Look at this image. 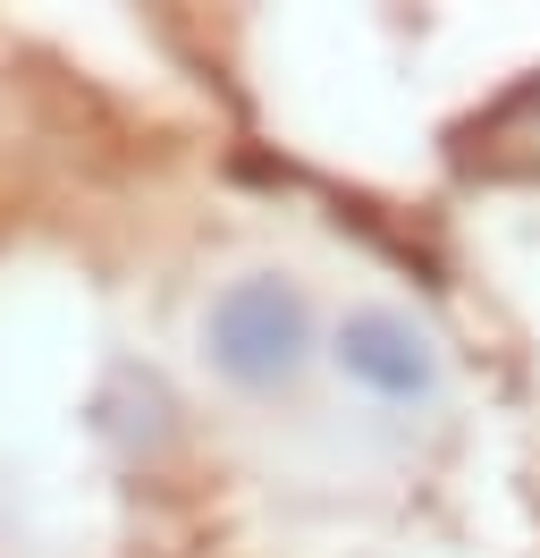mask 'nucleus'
I'll list each match as a JSON object with an SVG mask.
<instances>
[{
	"label": "nucleus",
	"mask_w": 540,
	"mask_h": 558,
	"mask_svg": "<svg viewBox=\"0 0 540 558\" xmlns=\"http://www.w3.org/2000/svg\"><path fill=\"white\" fill-rule=\"evenodd\" d=\"M338 364H346V381H364L371 398H389V407H414V398L439 389L431 339L405 314H389V305H355V314L338 322Z\"/></svg>",
	"instance_id": "nucleus-2"
},
{
	"label": "nucleus",
	"mask_w": 540,
	"mask_h": 558,
	"mask_svg": "<svg viewBox=\"0 0 540 558\" xmlns=\"http://www.w3.org/2000/svg\"><path fill=\"white\" fill-rule=\"evenodd\" d=\"M202 339H211V364L245 389H279L304 373V355H312V314H304V296L287 279H229L220 296H211V314H202Z\"/></svg>",
	"instance_id": "nucleus-1"
}]
</instances>
